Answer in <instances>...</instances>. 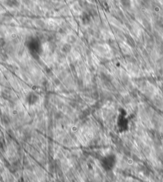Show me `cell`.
Here are the masks:
<instances>
[{
    "mask_svg": "<svg viewBox=\"0 0 163 182\" xmlns=\"http://www.w3.org/2000/svg\"><path fill=\"white\" fill-rule=\"evenodd\" d=\"M6 3L8 6H9L10 7L17 6L18 5V1L17 0H6Z\"/></svg>",
    "mask_w": 163,
    "mask_h": 182,
    "instance_id": "3",
    "label": "cell"
},
{
    "mask_svg": "<svg viewBox=\"0 0 163 182\" xmlns=\"http://www.w3.org/2000/svg\"><path fill=\"white\" fill-rule=\"evenodd\" d=\"M5 44V41L3 38H0V47H3L4 45Z\"/></svg>",
    "mask_w": 163,
    "mask_h": 182,
    "instance_id": "5",
    "label": "cell"
},
{
    "mask_svg": "<svg viewBox=\"0 0 163 182\" xmlns=\"http://www.w3.org/2000/svg\"><path fill=\"white\" fill-rule=\"evenodd\" d=\"M28 47L33 55H38L40 52L41 45L39 40L36 38H32L28 42Z\"/></svg>",
    "mask_w": 163,
    "mask_h": 182,
    "instance_id": "2",
    "label": "cell"
},
{
    "mask_svg": "<svg viewBox=\"0 0 163 182\" xmlns=\"http://www.w3.org/2000/svg\"><path fill=\"white\" fill-rule=\"evenodd\" d=\"M121 1L122 5L126 6V7L129 6L131 5V1H130V0H121Z\"/></svg>",
    "mask_w": 163,
    "mask_h": 182,
    "instance_id": "4",
    "label": "cell"
},
{
    "mask_svg": "<svg viewBox=\"0 0 163 182\" xmlns=\"http://www.w3.org/2000/svg\"><path fill=\"white\" fill-rule=\"evenodd\" d=\"M40 101L39 94L36 91H31L27 93L25 97V102L28 106L33 107L37 105Z\"/></svg>",
    "mask_w": 163,
    "mask_h": 182,
    "instance_id": "1",
    "label": "cell"
}]
</instances>
